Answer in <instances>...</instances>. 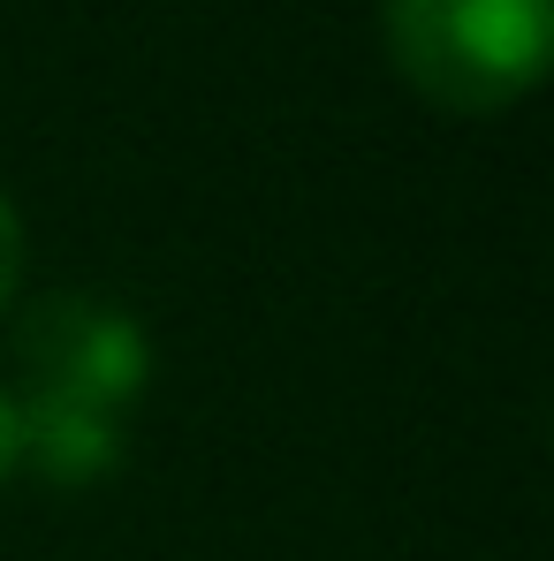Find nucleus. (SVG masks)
I'll return each instance as SVG.
<instances>
[{"label": "nucleus", "instance_id": "obj_3", "mask_svg": "<svg viewBox=\"0 0 554 561\" xmlns=\"http://www.w3.org/2000/svg\"><path fill=\"white\" fill-rule=\"evenodd\" d=\"M114 463H122V417L46 402V394H15V470H31L38 485L84 493Z\"/></svg>", "mask_w": 554, "mask_h": 561}, {"label": "nucleus", "instance_id": "obj_2", "mask_svg": "<svg viewBox=\"0 0 554 561\" xmlns=\"http://www.w3.org/2000/svg\"><path fill=\"white\" fill-rule=\"evenodd\" d=\"M15 394H46V402H77V410H137V394L152 387V334L129 304L92 296V288H54L38 296L15 334Z\"/></svg>", "mask_w": 554, "mask_h": 561}, {"label": "nucleus", "instance_id": "obj_1", "mask_svg": "<svg viewBox=\"0 0 554 561\" xmlns=\"http://www.w3.org/2000/svg\"><path fill=\"white\" fill-rule=\"evenodd\" d=\"M403 84L441 114H501L554 61V0H380Z\"/></svg>", "mask_w": 554, "mask_h": 561}, {"label": "nucleus", "instance_id": "obj_4", "mask_svg": "<svg viewBox=\"0 0 554 561\" xmlns=\"http://www.w3.org/2000/svg\"><path fill=\"white\" fill-rule=\"evenodd\" d=\"M15 280H23V213L0 190V311L15 304Z\"/></svg>", "mask_w": 554, "mask_h": 561}, {"label": "nucleus", "instance_id": "obj_5", "mask_svg": "<svg viewBox=\"0 0 554 561\" xmlns=\"http://www.w3.org/2000/svg\"><path fill=\"white\" fill-rule=\"evenodd\" d=\"M15 478V394L0 387V485Z\"/></svg>", "mask_w": 554, "mask_h": 561}]
</instances>
